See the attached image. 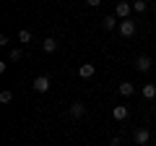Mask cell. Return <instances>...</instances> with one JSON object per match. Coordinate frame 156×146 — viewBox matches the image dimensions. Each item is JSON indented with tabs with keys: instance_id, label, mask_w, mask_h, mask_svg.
<instances>
[{
	"instance_id": "14",
	"label": "cell",
	"mask_w": 156,
	"mask_h": 146,
	"mask_svg": "<svg viewBox=\"0 0 156 146\" xmlns=\"http://www.w3.org/2000/svg\"><path fill=\"white\" fill-rule=\"evenodd\" d=\"M8 57H11V63H18V60L23 57V52L18 50V47H13V50H11V55H8Z\"/></svg>"
},
{
	"instance_id": "18",
	"label": "cell",
	"mask_w": 156,
	"mask_h": 146,
	"mask_svg": "<svg viewBox=\"0 0 156 146\" xmlns=\"http://www.w3.org/2000/svg\"><path fill=\"white\" fill-rule=\"evenodd\" d=\"M109 146H120V138H112V144Z\"/></svg>"
},
{
	"instance_id": "2",
	"label": "cell",
	"mask_w": 156,
	"mask_h": 146,
	"mask_svg": "<svg viewBox=\"0 0 156 146\" xmlns=\"http://www.w3.org/2000/svg\"><path fill=\"white\" fill-rule=\"evenodd\" d=\"M31 89L37 91V94L50 91V76H44V73H42V76H37V78H34V84H31Z\"/></svg>"
},
{
	"instance_id": "20",
	"label": "cell",
	"mask_w": 156,
	"mask_h": 146,
	"mask_svg": "<svg viewBox=\"0 0 156 146\" xmlns=\"http://www.w3.org/2000/svg\"><path fill=\"white\" fill-rule=\"evenodd\" d=\"M154 13H156V5H154Z\"/></svg>"
},
{
	"instance_id": "16",
	"label": "cell",
	"mask_w": 156,
	"mask_h": 146,
	"mask_svg": "<svg viewBox=\"0 0 156 146\" xmlns=\"http://www.w3.org/2000/svg\"><path fill=\"white\" fill-rule=\"evenodd\" d=\"M18 42H31V31L21 29V31H18Z\"/></svg>"
},
{
	"instance_id": "11",
	"label": "cell",
	"mask_w": 156,
	"mask_h": 146,
	"mask_svg": "<svg viewBox=\"0 0 156 146\" xmlns=\"http://www.w3.org/2000/svg\"><path fill=\"white\" fill-rule=\"evenodd\" d=\"M83 115H86V104L73 102V104H70V118H83Z\"/></svg>"
},
{
	"instance_id": "4",
	"label": "cell",
	"mask_w": 156,
	"mask_h": 146,
	"mask_svg": "<svg viewBox=\"0 0 156 146\" xmlns=\"http://www.w3.org/2000/svg\"><path fill=\"white\" fill-rule=\"evenodd\" d=\"M133 138H135V144L138 146H148V141H151V130L148 128H138L133 133Z\"/></svg>"
},
{
	"instance_id": "12",
	"label": "cell",
	"mask_w": 156,
	"mask_h": 146,
	"mask_svg": "<svg viewBox=\"0 0 156 146\" xmlns=\"http://www.w3.org/2000/svg\"><path fill=\"white\" fill-rule=\"evenodd\" d=\"M133 94H135V86L130 81H122L120 84V97H133Z\"/></svg>"
},
{
	"instance_id": "10",
	"label": "cell",
	"mask_w": 156,
	"mask_h": 146,
	"mask_svg": "<svg viewBox=\"0 0 156 146\" xmlns=\"http://www.w3.org/2000/svg\"><path fill=\"white\" fill-rule=\"evenodd\" d=\"M140 94H143V99L154 102V99H156V84H143V89H140Z\"/></svg>"
},
{
	"instance_id": "3",
	"label": "cell",
	"mask_w": 156,
	"mask_h": 146,
	"mask_svg": "<svg viewBox=\"0 0 156 146\" xmlns=\"http://www.w3.org/2000/svg\"><path fill=\"white\" fill-rule=\"evenodd\" d=\"M120 37H125V39H130V37H135V21H130V18H125V21H120Z\"/></svg>"
},
{
	"instance_id": "1",
	"label": "cell",
	"mask_w": 156,
	"mask_h": 146,
	"mask_svg": "<svg viewBox=\"0 0 156 146\" xmlns=\"http://www.w3.org/2000/svg\"><path fill=\"white\" fill-rule=\"evenodd\" d=\"M130 13H133V3H128V0H120V3L115 5V16L120 18V21L130 18Z\"/></svg>"
},
{
	"instance_id": "15",
	"label": "cell",
	"mask_w": 156,
	"mask_h": 146,
	"mask_svg": "<svg viewBox=\"0 0 156 146\" xmlns=\"http://www.w3.org/2000/svg\"><path fill=\"white\" fill-rule=\"evenodd\" d=\"M11 99H13V94H11L8 89H5V91H0V104H8Z\"/></svg>"
},
{
	"instance_id": "5",
	"label": "cell",
	"mask_w": 156,
	"mask_h": 146,
	"mask_svg": "<svg viewBox=\"0 0 156 146\" xmlns=\"http://www.w3.org/2000/svg\"><path fill=\"white\" fill-rule=\"evenodd\" d=\"M151 68H154V60H151L148 55H140L138 60H135V71L138 73H146V71H151Z\"/></svg>"
},
{
	"instance_id": "6",
	"label": "cell",
	"mask_w": 156,
	"mask_h": 146,
	"mask_svg": "<svg viewBox=\"0 0 156 146\" xmlns=\"http://www.w3.org/2000/svg\"><path fill=\"white\" fill-rule=\"evenodd\" d=\"M94 73H96L94 63H81V65H78V78H91Z\"/></svg>"
},
{
	"instance_id": "9",
	"label": "cell",
	"mask_w": 156,
	"mask_h": 146,
	"mask_svg": "<svg viewBox=\"0 0 156 146\" xmlns=\"http://www.w3.org/2000/svg\"><path fill=\"white\" fill-rule=\"evenodd\" d=\"M128 115H130V112H128V107H125V104H117L115 110H112V118H115L117 123H122V120H128Z\"/></svg>"
},
{
	"instance_id": "19",
	"label": "cell",
	"mask_w": 156,
	"mask_h": 146,
	"mask_svg": "<svg viewBox=\"0 0 156 146\" xmlns=\"http://www.w3.org/2000/svg\"><path fill=\"white\" fill-rule=\"evenodd\" d=\"M154 71H156V60H154Z\"/></svg>"
},
{
	"instance_id": "17",
	"label": "cell",
	"mask_w": 156,
	"mask_h": 146,
	"mask_svg": "<svg viewBox=\"0 0 156 146\" xmlns=\"http://www.w3.org/2000/svg\"><path fill=\"white\" fill-rule=\"evenodd\" d=\"M86 5H89V8H99L101 0H86Z\"/></svg>"
},
{
	"instance_id": "8",
	"label": "cell",
	"mask_w": 156,
	"mask_h": 146,
	"mask_svg": "<svg viewBox=\"0 0 156 146\" xmlns=\"http://www.w3.org/2000/svg\"><path fill=\"white\" fill-rule=\"evenodd\" d=\"M117 26H120V18H117L115 13L101 18V29H107V31H112V29H117Z\"/></svg>"
},
{
	"instance_id": "7",
	"label": "cell",
	"mask_w": 156,
	"mask_h": 146,
	"mask_svg": "<svg viewBox=\"0 0 156 146\" xmlns=\"http://www.w3.org/2000/svg\"><path fill=\"white\" fill-rule=\"evenodd\" d=\"M57 47H60V45H57V39H55V37H44V39H42V50H44L47 55H55V52H57Z\"/></svg>"
},
{
	"instance_id": "13",
	"label": "cell",
	"mask_w": 156,
	"mask_h": 146,
	"mask_svg": "<svg viewBox=\"0 0 156 146\" xmlns=\"http://www.w3.org/2000/svg\"><path fill=\"white\" fill-rule=\"evenodd\" d=\"M146 8H148V5H146V0H133V11L135 13H146Z\"/></svg>"
}]
</instances>
